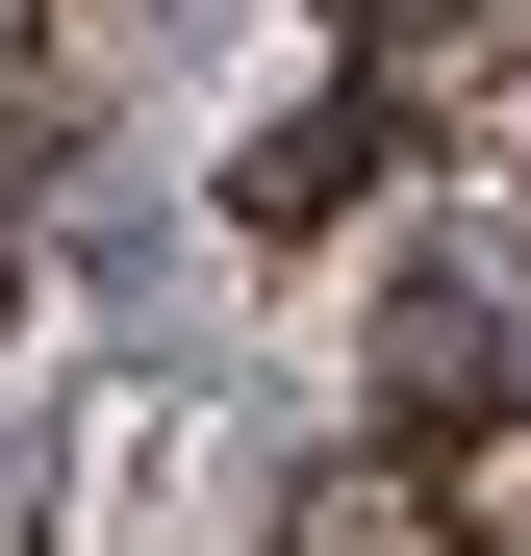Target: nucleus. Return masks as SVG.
I'll return each instance as SVG.
<instances>
[{
	"label": "nucleus",
	"mask_w": 531,
	"mask_h": 556,
	"mask_svg": "<svg viewBox=\"0 0 531 556\" xmlns=\"http://www.w3.org/2000/svg\"><path fill=\"white\" fill-rule=\"evenodd\" d=\"M304 556H481V531H456V481H430V455H380V481L304 506Z\"/></svg>",
	"instance_id": "f257e3e1"
}]
</instances>
